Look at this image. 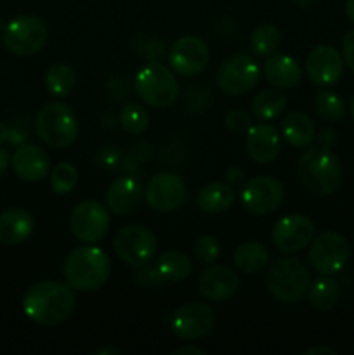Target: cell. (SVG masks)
<instances>
[{"instance_id":"1","label":"cell","mask_w":354,"mask_h":355,"mask_svg":"<svg viewBox=\"0 0 354 355\" xmlns=\"http://www.w3.org/2000/svg\"><path fill=\"white\" fill-rule=\"evenodd\" d=\"M76 311V297L68 283L40 281L24 291L23 312L31 322L54 328L68 321Z\"/></svg>"},{"instance_id":"2","label":"cell","mask_w":354,"mask_h":355,"mask_svg":"<svg viewBox=\"0 0 354 355\" xmlns=\"http://www.w3.org/2000/svg\"><path fill=\"white\" fill-rule=\"evenodd\" d=\"M297 175L305 191L314 196H330L342 182V165L332 149L314 146L298 158Z\"/></svg>"},{"instance_id":"3","label":"cell","mask_w":354,"mask_h":355,"mask_svg":"<svg viewBox=\"0 0 354 355\" xmlns=\"http://www.w3.org/2000/svg\"><path fill=\"white\" fill-rule=\"evenodd\" d=\"M110 274V257L97 246H78L62 262L65 281L76 291L99 290L106 284Z\"/></svg>"},{"instance_id":"4","label":"cell","mask_w":354,"mask_h":355,"mask_svg":"<svg viewBox=\"0 0 354 355\" xmlns=\"http://www.w3.org/2000/svg\"><path fill=\"white\" fill-rule=\"evenodd\" d=\"M311 284V270L302 260L276 259L266 274V286L269 293L283 304H295L301 300Z\"/></svg>"},{"instance_id":"5","label":"cell","mask_w":354,"mask_h":355,"mask_svg":"<svg viewBox=\"0 0 354 355\" xmlns=\"http://www.w3.org/2000/svg\"><path fill=\"white\" fill-rule=\"evenodd\" d=\"M135 92L151 107H169L179 96L176 75L160 61H149L135 75Z\"/></svg>"},{"instance_id":"6","label":"cell","mask_w":354,"mask_h":355,"mask_svg":"<svg viewBox=\"0 0 354 355\" xmlns=\"http://www.w3.org/2000/svg\"><path fill=\"white\" fill-rule=\"evenodd\" d=\"M35 128L38 137L49 148H68L78 137V121L75 113L62 103L45 104L38 111Z\"/></svg>"},{"instance_id":"7","label":"cell","mask_w":354,"mask_h":355,"mask_svg":"<svg viewBox=\"0 0 354 355\" xmlns=\"http://www.w3.org/2000/svg\"><path fill=\"white\" fill-rule=\"evenodd\" d=\"M113 248L118 259L127 266L139 269L146 267L156 255V236L144 225L128 224L117 231L113 238Z\"/></svg>"},{"instance_id":"8","label":"cell","mask_w":354,"mask_h":355,"mask_svg":"<svg viewBox=\"0 0 354 355\" xmlns=\"http://www.w3.org/2000/svg\"><path fill=\"white\" fill-rule=\"evenodd\" d=\"M2 38L6 49L12 54L33 55L47 42V26L40 17L23 14L7 23Z\"/></svg>"},{"instance_id":"9","label":"cell","mask_w":354,"mask_h":355,"mask_svg":"<svg viewBox=\"0 0 354 355\" xmlns=\"http://www.w3.org/2000/svg\"><path fill=\"white\" fill-rule=\"evenodd\" d=\"M349 243L339 232L325 231L309 243V262L312 269L325 276L340 272L349 262Z\"/></svg>"},{"instance_id":"10","label":"cell","mask_w":354,"mask_h":355,"mask_svg":"<svg viewBox=\"0 0 354 355\" xmlns=\"http://www.w3.org/2000/svg\"><path fill=\"white\" fill-rule=\"evenodd\" d=\"M260 78V68L248 52H239L226 59L217 71V85L228 96H243L255 89Z\"/></svg>"},{"instance_id":"11","label":"cell","mask_w":354,"mask_h":355,"mask_svg":"<svg viewBox=\"0 0 354 355\" xmlns=\"http://www.w3.org/2000/svg\"><path fill=\"white\" fill-rule=\"evenodd\" d=\"M285 198V187L274 177L259 175L252 177V179L245 180L239 193V200H242L243 208L248 211L250 215H262L273 214Z\"/></svg>"},{"instance_id":"12","label":"cell","mask_w":354,"mask_h":355,"mask_svg":"<svg viewBox=\"0 0 354 355\" xmlns=\"http://www.w3.org/2000/svg\"><path fill=\"white\" fill-rule=\"evenodd\" d=\"M215 324V312L205 302H189L174 312L170 328L183 342H194L212 331Z\"/></svg>"},{"instance_id":"13","label":"cell","mask_w":354,"mask_h":355,"mask_svg":"<svg viewBox=\"0 0 354 355\" xmlns=\"http://www.w3.org/2000/svg\"><path fill=\"white\" fill-rule=\"evenodd\" d=\"M104 205L87 200L76 205L69 217V229L78 241L94 245L99 243L110 229V214Z\"/></svg>"},{"instance_id":"14","label":"cell","mask_w":354,"mask_h":355,"mask_svg":"<svg viewBox=\"0 0 354 355\" xmlns=\"http://www.w3.org/2000/svg\"><path fill=\"white\" fill-rule=\"evenodd\" d=\"M314 238V224L309 217L301 214H290L281 217L273 225L271 239L281 253L294 255L307 248Z\"/></svg>"},{"instance_id":"15","label":"cell","mask_w":354,"mask_h":355,"mask_svg":"<svg viewBox=\"0 0 354 355\" xmlns=\"http://www.w3.org/2000/svg\"><path fill=\"white\" fill-rule=\"evenodd\" d=\"M144 198L153 210L169 214L183 207L186 201V184L177 173H156L146 184Z\"/></svg>"},{"instance_id":"16","label":"cell","mask_w":354,"mask_h":355,"mask_svg":"<svg viewBox=\"0 0 354 355\" xmlns=\"http://www.w3.org/2000/svg\"><path fill=\"white\" fill-rule=\"evenodd\" d=\"M170 64L172 69L180 76L200 75L208 64V45L205 40L194 35L177 38L170 47Z\"/></svg>"},{"instance_id":"17","label":"cell","mask_w":354,"mask_h":355,"mask_svg":"<svg viewBox=\"0 0 354 355\" xmlns=\"http://www.w3.org/2000/svg\"><path fill=\"white\" fill-rule=\"evenodd\" d=\"M307 78L318 87H330L342 78L344 58L332 45H318L305 58Z\"/></svg>"},{"instance_id":"18","label":"cell","mask_w":354,"mask_h":355,"mask_svg":"<svg viewBox=\"0 0 354 355\" xmlns=\"http://www.w3.org/2000/svg\"><path fill=\"white\" fill-rule=\"evenodd\" d=\"M239 290V277L226 266L207 267L198 277V291L205 300L226 302L231 300Z\"/></svg>"},{"instance_id":"19","label":"cell","mask_w":354,"mask_h":355,"mask_svg":"<svg viewBox=\"0 0 354 355\" xmlns=\"http://www.w3.org/2000/svg\"><path fill=\"white\" fill-rule=\"evenodd\" d=\"M246 153L255 163L266 165L274 162L281 153V137L269 123H257L246 130Z\"/></svg>"},{"instance_id":"20","label":"cell","mask_w":354,"mask_h":355,"mask_svg":"<svg viewBox=\"0 0 354 355\" xmlns=\"http://www.w3.org/2000/svg\"><path fill=\"white\" fill-rule=\"evenodd\" d=\"M10 165H12L14 173L19 177L21 180L26 182H38L49 175L51 170V158L47 153L38 146L23 144L14 151L12 158H10Z\"/></svg>"},{"instance_id":"21","label":"cell","mask_w":354,"mask_h":355,"mask_svg":"<svg viewBox=\"0 0 354 355\" xmlns=\"http://www.w3.org/2000/svg\"><path fill=\"white\" fill-rule=\"evenodd\" d=\"M144 187L137 179L120 177L106 191V208L115 215H128L141 205Z\"/></svg>"},{"instance_id":"22","label":"cell","mask_w":354,"mask_h":355,"mask_svg":"<svg viewBox=\"0 0 354 355\" xmlns=\"http://www.w3.org/2000/svg\"><path fill=\"white\" fill-rule=\"evenodd\" d=\"M35 229L30 211L23 208H10L0 214V245L16 246L26 241Z\"/></svg>"},{"instance_id":"23","label":"cell","mask_w":354,"mask_h":355,"mask_svg":"<svg viewBox=\"0 0 354 355\" xmlns=\"http://www.w3.org/2000/svg\"><path fill=\"white\" fill-rule=\"evenodd\" d=\"M264 76L278 89L297 87L302 78V68L297 59L287 54H271L264 64Z\"/></svg>"},{"instance_id":"24","label":"cell","mask_w":354,"mask_h":355,"mask_svg":"<svg viewBox=\"0 0 354 355\" xmlns=\"http://www.w3.org/2000/svg\"><path fill=\"white\" fill-rule=\"evenodd\" d=\"M281 135L292 148H307L316 139V128L307 114L302 111H292L281 120Z\"/></svg>"},{"instance_id":"25","label":"cell","mask_w":354,"mask_h":355,"mask_svg":"<svg viewBox=\"0 0 354 355\" xmlns=\"http://www.w3.org/2000/svg\"><path fill=\"white\" fill-rule=\"evenodd\" d=\"M235 203V191L229 184L210 182L201 187L196 194V205L201 211L219 215L228 211Z\"/></svg>"},{"instance_id":"26","label":"cell","mask_w":354,"mask_h":355,"mask_svg":"<svg viewBox=\"0 0 354 355\" xmlns=\"http://www.w3.org/2000/svg\"><path fill=\"white\" fill-rule=\"evenodd\" d=\"M233 260L236 269L243 274H257L269 263V252L262 243L245 241L235 250Z\"/></svg>"},{"instance_id":"27","label":"cell","mask_w":354,"mask_h":355,"mask_svg":"<svg viewBox=\"0 0 354 355\" xmlns=\"http://www.w3.org/2000/svg\"><path fill=\"white\" fill-rule=\"evenodd\" d=\"M156 269H158L163 281L180 283L186 277H189L191 270H193V263H191V259L186 253L177 252V250H169V252L162 253L156 259Z\"/></svg>"},{"instance_id":"28","label":"cell","mask_w":354,"mask_h":355,"mask_svg":"<svg viewBox=\"0 0 354 355\" xmlns=\"http://www.w3.org/2000/svg\"><path fill=\"white\" fill-rule=\"evenodd\" d=\"M288 103L287 94L283 92L278 87H273V89H264L257 94L252 99V113L255 114L259 120H274V118L280 116L285 111Z\"/></svg>"},{"instance_id":"29","label":"cell","mask_w":354,"mask_h":355,"mask_svg":"<svg viewBox=\"0 0 354 355\" xmlns=\"http://www.w3.org/2000/svg\"><path fill=\"white\" fill-rule=\"evenodd\" d=\"M309 304L314 311L318 312H328L330 309L335 307L337 300H339V284L323 274V277L316 279L314 283L309 284Z\"/></svg>"},{"instance_id":"30","label":"cell","mask_w":354,"mask_h":355,"mask_svg":"<svg viewBox=\"0 0 354 355\" xmlns=\"http://www.w3.org/2000/svg\"><path fill=\"white\" fill-rule=\"evenodd\" d=\"M76 85V75L73 71L71 66L62 64H52L45 73V87L49 92L56 97H66L73 92Z\"/></svg>"},{"instance_id":"31","label":"cell","mask_w":354,"mask_h":355,"mask_svg":"<svg viewBox=\"0 0 354 355\" xmlns=\"http://www.w3.org/2000/svg\"><path fill=\"white\" fill-rule=\"evenodd\" d=\"M280 30L274 24H260L250 35V51L259 58H266L280 47Z\"/></svg>"},{"instance_id":"32","label":"cell","mask_w":354,"mask_h":355,"mask_svg":"<svg viewBox=\"0 0 354 355\" xmlns=\"http://www.w3.org/2000/svg\"><path fill=\"white\" fill-rule=\"evenodd\" d=\"M316 113L321 120L328 121V123H337L346 114V103L340 96L330 92V90H321L316 94L314 97Z\"/></svg>"},{"instance_id":"33","label":"cell","mask_w":354,"mask_h":355,"mask_svg":"<svg viewBox=\"0 0 354 355\" xmlns=\"http://www.w3.org/2000/svg\"><path fill=\"white\" fill-rule=\"evenodd\" d=\"M120 123L128 134L139 135L144 134L146 128L149 127V113L144 106L137 103H130L121 110Z\"/></svg>"},{"instance_id":"34","label":"cell","mask_w":354,"mask_h":355,"mask_svg":"<svg viewBox=\"0 0 354 355\" xmlns=\"http://www.w3.org/2000/svg\"><path fill=\"white\" fill-rule=\"evenodd\" d=\"M78 182V170L73 163L62 162L52 168L51 187L56 194H68Z\"/></svg>"},{"instance_id":"35","label":"cell","mask_w":354,"mask_h":355,"mask_svg":"<svg viewBox=\"0 0 354 355\" xmlns=\"http://www.w3.org/2000/svg\"><path fill=\"white\" fill-rule=\"evenodd\" d=\"M193 253L200 262L203 263H214L221 255V245H219L217 238L212 234H203L194 241Z\"/></svg>"},{"instance_id":"36","label":"cell","mask_w":354,"mask_h":355,"mask_svg":"<svg viewBox=\"0 0 354 355\" xmlns=\"http://www.w3.org/2000/svg\"><path fill=\"white\" fill-rule=\"evenodd\" d=\"M226 127L233 134H246V130L252 127V120L243 110H231L226 114Z\"/></svg>"},{"instance_id":"37","label":"cell","mask_w":354,"mask_h":355,"mask_svg":"<svg viewBox=\"0 0 354 355\" xmlns=\"http://www.w3.org/2000/svg\"><path fill=\"white\" fill-rule=\"evenodd\" d=\"M135 281L142 286H156V284L163 283V277L160 276L158 269L156 267H146V269L139 270Z\"/></svg>"},{"instance_id":"38","label":"cell","mask_w":354,"mask_h":355,"mask_svg":"<svg viewBox=\"0 0 354 355\" xmlns=\"http://www.w3.org/2000/svg\"><path fill=\"white\" fill-rule=\"evenodd\" d=\"M342 54H344V62L351 68V71L354 73V30L344 37L342 40Z\"/></svg>"},{"instance_id":"39","label":"cell","mask_w":354,"mask_h":355,"mask_svg":"<svg viewBox=\"0 0 354 355\" xmlns=\"http://www.w3.org/2000/svg\"><path fill=\"white\" fill-rule=\"evenodd\" d=\"M226 179H228L229 186H239V184L245 182V173H243L242 168H238V166H231V168H228V172H226Z\"/></svg>"},{"instance_id":"40","label":"cell","mask_w":354,"mask_h":355,"mask_svg":"<svg viewBox=\"0 0 354 355\" xmlns=\"http://www.w3.org/2000/svg\"><path fill=\"white\" fill-rule=\"evenodd\" d=\"M319 146H325V148H332V144L335 142V130L333 128H321V132L318 134Z\"/></svg>"},{"instance_id":"41","label":"cell","mask_w":354,"mask_h":355,"mask_svg":"<svg viewBox=\"0 0 354 355\" xmlns=\"http://www.w3.org/2000/svg\"><path fill=\"white\" fill-rule=\"evenodd\" d=\"M304 355H337V350L332 349V347L316 345V347H311V349L304 350Z\"/></svg>"},{"instance_id":"42","label":"cell","mask_w":354,"mask_h":355,"mask_svg":"<svg viewBox=\"0 0 354 355\" xmlns=\"http://www.w3.org/2000/svg\"><path fill=\"white\" fill-rule=\"evenodd\" d=\"M9 163H10L9 153H7L3 148H0V177H2L3 173H6V170H7V166H9Z\"/></svg>"},{"instance_id":"43","label":"cell","mask_w":354,"mask_h":355,"mask_svg":"<svg viewBox=\"0 0 354 355\" xmlns=\"http://www.w3.org/2000/svg\"><path fill=\"white\" fill-rule=\"evenodd\" d=\"M174 355H184V354H196V355H205L203 349H198V347H180V349L174 350Z\"/></svg>"},{"instance_id":"44","label":"cell","mask_w":354,"mask_h":355,"mask_svg":"<svg viewBox=\"0 0 354 355\" xmlns=\"http://www.w3.org/2000/svg\"><path fill=\"white\" fill-rule=\"evenodd\" d=\"M9 137H10V128L7 127L6 123H2V121H0V146H2Z\"/></svg>"},{"instance_id":"45","label":"cell","mask_w":354,"mask_h":355,"mask_svg":"<svg viewBox=\"0 0 354 355\" xmlns=\"http://www.w3.org/2000/svg\"><path fill=\"white\" fill-rule=\"evenodd\" d=\"M346 12L347 17L354 23V0H346Z\"/></svg>"},{"instance_id":"46","label":"cell","mask_w":354,"mask_h":355,"mask_svg":"<svg viewBox=\"0 0 354 355\" xmlns=\"http://www.w3.org/2000/svg\"><path fill=\"white\" fill-rule=\"evenodd\" d=\"M97 355H104V354H118V349H111V347H103V349L96 350Z\"/></svg>"},{"instance_id":"47","label":"cell","mask_w":354,"mask_h":355,"mask_svg":"<svg viewBox=\"0 0 354 355\" xmlns=\"http://www.w3.org/2000/svg\"><path fill=\"white\" fill-rule=\"evenodd\" d=\"M295 3H297L298 7H302V9H305V7H309L312 3V0H294Z\"/></svg>"},{"instance_id":"48","label":"cell","mask_w":354,"mask_h":355,"mask_svg":"<svg viewBox=\"0 0 354 355\" xmlns=\"http://www.w3.org/2000/svg\"><path fill=\"white\" fill-rule=\"evenodd\" d=\"M351 116H353V120H354V96H353V99H351Z\"/></svg>"}]
</instances>
